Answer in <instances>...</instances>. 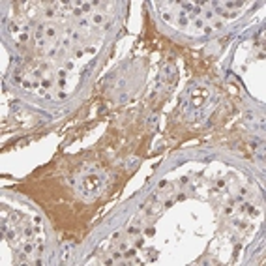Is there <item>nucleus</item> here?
<instances>
[{
	"instance_id": "obj_1",
	"label": "nucleus",
	"mask_w": 266,
	"mask_h": 266,
	"mask_svg": "<svg viewBox=\"0 0 266 266\" xmlns=\"http://www.w3.org/2000/svg\"><path fill=\"white\" fill-rule=\"evenodd\" d=\"M210 100V88L208 86H195L189 90V107L202 109Z\"/></svg>"
},
{
	"instance_id": "obj_2",
	"label": "nucleus",
	"mask_w": 266,
	"mask_h": 266,
	"mask_svg": "<svg viewBox=\"0 0 266 266\" xmlns=\"http://www.w3.org/2000/svg\"><path fill=\"white\" fill-rule=\"evenodd\" d=\"M101 186H103V176H100V174H86L81 180V189L86 195L88 193H96Z\"/></svg>"
},
{
	"instance_id": "obj_3",
	"label": "nucleus",
	"mask_w": 266,
	"mask_h": 266,
	"mask_svg": "<svg viewBox=\"0 0 266 266\" xmlns=\"http://www.w3.org/2000/svg\"><path fill=\"white\" fill-rule=\"evenodd\" d=\"M73 247H75V244H73V242H66V244L62 245V257H60V261H62L64 264H69V263H71Z\"/></svg>"
},
{
	"instance_id": "obj_4",
	"label": "nucleus",
	"mask_w": 266,
	"mask_h": 266,
	"mask_svg": "<svg viewBox=\"0 0 266 266\" xmlns=\"http://www.w3.org/2000/svg\"><path fill=\"white\" fill-rule=\"evenodd\" d=\"M26 26V23H21V21H10V25H8V30H10V34L13 36H19L21 34V30Z\"/></svg>"
},
{
	"instance_id": "obj_5",
	"label": "nucleus",
	"mask_w": 266,
	"mask_h": 266,
	"mask_svg": "<svg viewBox=\"0 0 266 266\" xmlns=\"http://www.w3.org/2000/svg\"><path fill=\"white\" fill-rule=\"evenodd\" d=\"M238 210H242V212H245V214H247V216L249 217H257V216H259V208H257V206H253V204H249V202H242V204H240V208H238Z\"/></svg>"
},
{
	"instance_id": "obj_6",
	"label": "nucleus",
	"mask_w": 266,
	"mask_h": 266,
	"mask_svg": "<svg viewBox=\"0 0 266 266\" xmlns=\"http://www.w3.org/2000/svg\"><path fill=\"white\" fill-rule=\"evenodd\" d=\"M34 249H36L34 242H32V240H26L25 244H23V255L30 257V255H32V253H34Z\"/></svg>"
},
{
	"instance_id": "obj_7",
	"label": "nucleus",
	"mask_w": 266,
	"mask_h": 266,
	"mask_svg": "<svg viewBox=\"0 0 266 266\" xmlns=\"http://www.w3.org/2000/svg\"><path fill=\"white\" fill-rule=\"evenodd\" d=\"M56 32H58V30H56V26H54V25H45V38L47 39H54V38H56Z\"/></svg>"
},
{
	"instance_id": "obj_8",
	"label": "nucleus",
	"mask_w": 266,
	"mask_h": 266,
	"mask_svg": "<svg viewBox=\"0 0 266 266\" xmlns=\"http://www.w3.org/2000/svg\"><path fill=\"white\" fill-rule=\"evenodd\" d=\"M98 4H100V2H81V6H79V8L82 10V13H85V15H88V13H92V8L98 6Z\"/></svg>"
},
{
	"instance_id": "obj_9",
	"label": "nucleus",
	"mask_w": 266,
	"mask_h": 266,
	"mask_svg": "<svg viewBox=\"0 0 266 266\" xmlns=\"http://www.w3.org/2000/svg\"><path fill=\"white\" fill-rule=\"evenodd\" d=\"M189 23L193 25V28H195V30H202V28H204V25H206L202 17H193V19H189Z\"/></svg>"
},
{
	"instance_id": "obj_10",
	"label": "nucleus",
	"mask_w": 266,
	"mask_h": 266,
	"mask_svg": "<svg viewBox=\"0 0 266 266\" xmlns=\"http://www.w3.org/2000/svg\"><path fill=\"white\" fill-rule=\"evenodd\" d=\"M178 25H180L182 28H188L189 17H188V13H186V11H180V13H178Z\"/></svg>"
},
{
	"instance_id": "obj_11",
	"label": "nucleus",
	"mask_w": 266,
	"mask_h": 266,
	"mask_svg": "<svg viewBox=\"0 0 266 266\" xmlns=\"http://www.w3.org/2000/svg\"><path fill=\"white\" fill-rule=\"evenodd\" d=\"M28 38H30V34H28V25H26L25 28L21 30V34H19V36H15V39H17L19 43H25V41H28Z\"/></svg>"
},
{
	"instance_id": "obj_12",
	"label": "nucleus",
	"mask_w": 266,
	"mask_h": 266,
	"mask_svg": "<svg viewBox=\"0 0 266 266\" xmlns=\"http://www.w3.org/2000/svg\"><path fill=\"white\" fill-rule=\"evenodd\" d=\"M103 21H105V13H103V11H94L92 13V23L94 25H103Z\"/></svg>"
},
{
	"instance_id": "obj_13",
	"label": "nucleus",
	"mask_w": 266,
	"mask_h": 266,
	"mask_svg": "<svg viewBox=\"0 0 266 266\" xmlns=\"http://www.w3.org/2000/svg\"><path fill=\"white\" fill-rule=\"evenodd\" d=\"M6 236H8V240H10V244L19 245V234H17V231H8Z\"/></svg>"
},
{
	"instance_id": "obj_14",
	"label": "nucleus",
	"mask_w": 266,
	"mask_h": 266,
	"mask_svg": "<svg viewBox=\"0 0 266 266\" xmlns=\"http://www.w3.org/2000/svg\"><path fill=\"white\" fill-rule=\"evenodd\" d=\"M232 225H234L236 229H240V231H245V229H249V223H247L245 219H234Z\"/></svg>"
},
{
	"instance_id": "obj_15",
	"label": "nucleus",
	"mask_w": 266,
	"mask_h": 266,
	"mask_svg": "<svg viewBox=\"0 0 266 266\" xmlns=\"http://www.w3.org/2000/svg\"><path fill=\"white\" fill-rule=\"evenodd\" d=\"M202 19H204V23L206 25H210V23L216 19V15H214V11L212 10H206V11H202Z\"/></svg>"
},
{
	"instance_id": "obj_16",
	"label": "nucleus",
	"mask_w": 266,
	"mask_h": 266,
	"mask_svg": "<svg viewBox=\"0 0 266 266\" xmlns=\"http://www.w3.org/2000/svg\"><path fill=\"white\" fill-rule=\"evenodd\" d=\"M43 15H45V17L47 19H53V17H56V8H47V10L45 11H43Z\"/></svg>"
},
{
	"instance_id": "obj_17",
	"label": "nucleus",
	"mask_w": 266,
	"mask_h": 266,
	"mask_svg": "<svg viewBox=\"0 0 266 266\" xmlns=\"http://www.w3.org/2000/svg\"><path fill=\"white\" fill-rule=\"evenodd\" d=\"M122 253H124L126 259H133V257L137 255V249H135V247H128L126 251H122Z\"/></svg>"
},
{
	"instance_id": "obj_18",
	"label": "nucleus",
	"mask_w": 266,
	"mask_h": 266,
	"mask_svg": "<svg viewBox=\"0 0 266 266\" xmlns=\"http://www.w3.org/2000/svg\"><path fill=\"white\" fill-rule=\"evenodd\" d=\"M210 26H212V30H219V28H223V21H217V19H214V21L210 23Z\"/></svg>"
},
{
	"instance_id": "obj_19",
	"label": "nucleus",
	"mask_w": 266,
	"mask_h": 266,
	"mask_svg": "<svg viewBox=\"0 0 266 266\" xmlns=\"http://www.w3.org/2000/svg\"><path fill=\"white\" fill-rule=\"evenodd\" d=\"M165 75H167V79H173V75H174V67L173 66H165Z\"/></svg>"
},
{
	"instance_id": "obj_20",
	"label": "nucleus",
	"mask_w": 266,
	"mask_h": 266,
	"mask_svg": "<svg viewBox=\"0 0 266 266\" xmlns=\"http://www.w3.org/2000/svg\"><path fill=\"white\" fill-rule=\"evenodd\" d=\"M238 195H240V197H244V199H245V197H249L251 193H249V189H247V188H240V189H238Z\"/></svg>"
},
{
	"instance_id": "obj_21",
	"label": "nucleus",
	"mask_w": 266,
	"mask_h": 266,
	"mask_svg": "<svg viewBox=\"0 0 266 266\" xmlns=\"http://www.w3.org/2000/svg\"><path fill=\"white\" fill-rule=\"evenodd\" d=\"M139 232H141V231H139V227H129L128 229V234H129V236H139Z\"/></svg>"
},
{
	"instance_id": "obj_22",
	"label": "nucleus",
	"mask_w": 266,
	"mask_h": 266,
	"mask_svg": "<svg viewBox=\"0 0 266 266\" xmlns=\"http://www.w3.org/2000/svg\"><path fill=\"white\" fill-rule=\"evenodd\" d=\"M71 13H73V15H75L77 19H82V15H85V13H82V10H81V8H77V10H73Z\"/></svg>"
},
{
	"instance_id": "obj_23",
	"label": "nucleus",
	"mask_w": 266,
	"mask_h": 266,
	"mask_svg": "<svg viewBox=\"0 0 266 266\" xmlns=\"http://www.w3.org/2000/svg\"><path fill=\"white\" fill-rule=\"evenodd\" d=\"M56 263V251H51V259H49V264H54Z\"/></svg>"
},
{
	"instance_id": "obj_24",
	"label": "nucleus",
	"mask_w": 266,
	"mask_h": 266,
	"mask_svg": "<svg viewBox=\"0 0 266 266\" xmlns=\"http://www.w3.org/2000/svg\"><path fill=\"white\" fill-rule=\"evenodd\" d=\"M202 32H204L206 36H208V34H212L214 30H212V26H210V25H204V28H202Z\"/></svg>"
},
{
	"instance_id": "obj_25",
	"label": "nucleus",
	"mask_w": 266,
	"mask_h": 266,
	"mask_svg": "<svg viewBox=\"0 0 266 266\" xmlns=\"http://www.w3.org/2000/svg\"><path fill=\"white\" fill-rule=\"evenodd\" d=\"M96 51H98L96 47H86V49H85V53H86V54H94Z\"/></svg>"
},
{
	"instance_id": "obj_26",
	"label": "nucleus",
	"mask_w": 266,
	"mask_h": 266,
	"mask_svg": "<svg viewBox=\"0 0 266 266\" xmlns=\"http://www.w3.org/2000/svg\"><path fill=\"white\" fill-rule=\"evenodd\" d=\"M154 232H156V231H154L152 227H150V229H144V236H154Z\"/></svg>"
},
{
	"instance_id": "obj_27",
	"label": "nucleus",
	"mask_w": 266,
	"mask_h": 266,
	"mask_svg": "<svg viewBox=\"0 0 266 266\" xmlns=\"http://www.w3.org/2000/svg\"><path fill=\"white\" fill-rule=\"evenodd\" d=\"M73 67H75V62H71V60H67V62H66V69H67V71L73 69Z\"/></svg>"
},
{
	"instance_id": "obj_28",
	"label": "nucleus",
	"mask_w": 266,
	"mask_h": 266,
	"mask_svg": "<svg viewBox=\"0 0 266 266\" xmlns=\"http://www.w3.org/2000/svg\"><path fill=\"white\" fill-rule=\"evenodd\" d=\"M264 43V30H261L259 32V45H263Z\"/></svg>"
},
{
	"instance_id": "obj_29",
	"label": "nucleus",
	"mask_w": 266,
	"mask_h": 266,
	"mask_svg": "<svg viewBox=\"0 0 266 266\" xmlns=\"http://www.w3.org/2000/svg\"><path fill=\"white\" fill-rule=\"evenodd\" d=\"M135 245H137V247H142V245H144V238H137Z\"/></svg>"
},
{
	"instance_id": "obj_30",
	"label": "nucleus",
	"mask_w": 266,
	"mask_h": 266,
	"mask_svg": "<svg viewBox=\"0 0 266 266\" xmlns=\"http://www.w3.org/2000/svg\"><path fill=\"white\" fill-rule=\"evenodd\" d=\"M79 26H82V28H86V26H88V21H86V19H81V21H79Z\"/></svg>"
},
{
	"instance_id": "obj_31",
	"label": "nucleus",
	"mask_w": 266,
	"mask_h": 266,
	"mask_svg": "<svg viewBox=\"0 0 266 266\" xmlns=\"http://www.w3.org/2000/svg\"><path fill=\"white\" fill-rule=\"evenodd\" d=\"M118 249H120V251H126V249H128V244H126V242H122V244L118 245Z\"/></svg>"
},
{
	"instance_id": "obj_32",
	"label": "nucleus",
	"mask_w": 266,
	"mask_h": 266,
	"mask_svg": "<svg viewBox=\"0 0 266 266\" xmlns=\"http://www.w3.org/2000/svg\"><path fill=\"white\" fill-rule=\"evenodd\" d=\"M156 120H157V116H156V114H154V116H150L148 124H150V126H154V124H156Z\"/></svg>"
},
{
	"instance_id": "obj_33",
	"label": "nucleus",
	"mask_w": 266,
	"mask_h": 266,
	"mask_svg": "<svg viewBox=\"0 0 266 266\" xmlns=\"http://www.w3.org/2000/svg\"><path fill=\"white\" fill-rule=\"evenodd\" d=\"M232 212H234V208H232V206H227V208H225V214H227V216H231Z\"/></svg>"
},
{
	"instance_id": "obj_34",
	"label": "nucleus",
	"mask_w": 266,
	"mask_h": 266,
	"mask_svg": "<svg viewBox=\"0 0 266 266\" xmlns=\"http://www.w3.org/2000/svg\"><path fill=\"white\" fill-rule=\"evenodd\" d=\"M137 163H139V159H137V157H133V159H129V167H135Z\"/></svg>"
},
{
	"instance_id": "obj_35",
	"label": "nucleus",
	"mask_w": 266,
	"mask_h": 266,
	"mask_svg": "<svg viewBox=\"0 0 266 266\" xmlns=\"http://www.w3.org/2000/svg\"><path fill=\"white\" fill-rule=\"evenodd\" d=\"M34 223H36V225H41V217L36 216V217H34Z\"/></svg>"
},
{
	"instance_id": "obj_36",
	"label": "nucleus",
	"mask_w": 266,
	"mask_h": 266,
	"mask_svg": "<svg viewBox=\"0 0 266 266\" xmlns=\"http://www.w3.org/2000/svg\"><path fill=\"white\" fill-rule=\"evenodd\" d=\"M167 186H169V182H167V180H163V182H159V188H161V189H163V188H167Z\"/></svg>"
},
{
	"instance_id": "obj_37",
	"label": "nucleus",
	"mask_w": 266,
	"mask_h": 266,
	"mask_svg": "<svg viewBox=\"0 0 266 266\" xmlns=\"http://www.w3.org/2000/svg\"><path fill=\"white\" fill-rule=\"evenodd\" d=\"M217 188H225V180H217Z\"/></svg>"
},
{
	"instance_id": "obj_38",
	"label": "nucleus",
	"mask_w": 266,
	"mask_h": 266,
	"mask_svg": "<svg viewBox=\"0 0 266 266\" xmlns=\"http://www.w3.org/2000/svg\"><path fill=\"white\" fill-rule=\"evenodd\" d=\"M34 264H38V266H41V264H43V259H36V261H34Z\"/></svg>"
}]
</instances>
